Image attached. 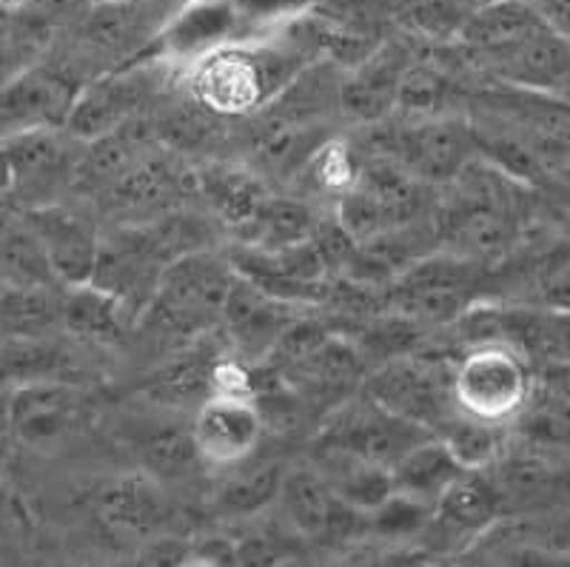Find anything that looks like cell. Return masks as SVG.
<instances>
[{
	"label": "cell",
	"mask_w": 570,
	"mask_h": 567,
	"mask_svg": "<svg viewBox=\"0 0 570 567\" xmlns=\"http://www.w3.org/2000/svg\"><path fill=\"white\" fill-rule=\"evenodd\" d=\"M188 431L203 465H237L252 457L266 426L252 397L208 393Z\"/></svg>",
	"instance_id": "obj_12"
},
{
	"label": "cell",
	"mask_w": 570,
	"mask_h": 567,
	"mask_svg": "<svg viewBox=\"0 0 570 567\" xmlns=\"http://www.w3.org/2000/svg\"><path fill=\"white\" fill-rule=\"evenodd\" d=\"M294 309L297 305L279 303V300L268 297V294H263L252 283L234 274L220 320L228 325V331H232V336L243 351L268 354L277 336L297 320Z\"/></svg>",
	"instance_id": "obj_20"
},
{
	"label": "cell",
	"mask_w": 570,
	"mask_h": 567,
	"mask_svg": "<svg viewBox=\"0 0 570 567\" xmlns=\"http://www.w3.org/2000/svg\"><path fill=\"white\" fill-rule=\"evenodd\" d=\"M169 14L160 0H95L75 23V46L86 60H109V69L149 52Z\"/></svg>",
	"instance_id": "obj_6"
},
{
	"label": "cell",
	"mask_w": 570,
	"mask_h": 567,
	"mask_svg": "<svg viewBox=\"0 0 570 567\" xmlns=\"http://www.w3.org/2000/svg\"><path fill=\"white\" fill-rule=\"evenodd\" d=\"M0 194H9V163L3 146H0Z\"/></svg>",
	"instance_id": "obj_44"
},
{
	"label": "cell",
	"mask_w": 570,
	"mask_h": 567,
	"mask_svg": "<svg viewBox=\"0 0 570 567\" xmlns=\"http://www.w3.org/2000/svg\"><path fill=\"white\" fill-rule=\"evenodd\" d=\"M0 277L7 285H60L23 219L0 232Z\"/></svg>",
	"instance_id": "obj_31"
},
{
	"label": "cell",
	"mask_w": 570,
	"mask_h": 567,
	"mask_svg": "<svg viewBox=\"0 0 570 567\" xmlns=\"http://www.w3.org/2000/svg\"><path fill=\"white\" fill-rule=\"evenodd\" d=\"M188 556H191V548L175 539H160L142 554V561L146 565H183V561H188Z\"/></svg>",
	"instance_id": "obj_40"
},
{
	"label": "cell",
	"mask_w": 570,
	"mask_h": 567,
	"mask_svg": "<svg viewBox=\"0 0 570 567\" xmlns=\"http://www.w3.org/2000/svg\"><path fill=\"white\" fill-rule=\"evenodd\" d=\"M80 84L58 66L20 69L12 80L0 86V123L12 131L60 129L66 126ZM9 131V135H12Z\"/></svg>",
	"instance_id": "obj_10"
},
{
	"label": "cell",
	"mask_w": 570,
	"mask_h": 567,
	"mask_svg": "<svg viewBox=\"0 0 570 567\" xmlns=\"http://www.w3.org/2000/svg\"><path fill=\"white\" fill-rule=\"evenodd\" d=\"M0 360L12 374L14 385L32 380H63L66 356L55 342L38 336H9L0 345Z\"/></svg>",
	"instance_id": "obj_33"
},
{
	"label": "cell",
	"mask_w": 570,
	"mask_h": 567,
	"mask_svg": "<svg viewBox=\"0 0 570 567\" xmlns=\"http://www.w3.org/2000/svg\"><path fill=\"white\" fill-rule=\"evenodd\" d=\"M420 331L422 329L414 320H409V316H402L394 311L391 316H383V320L371 323L368 331L363 334V342H360V345L354 342V345L356 351H360V356H363V362L365 354L385 362L391 360V356H402L409 354V351H416Z\"/></svg>",
	"instance_id": "obj_38"
},
{
	"label": "cell",
	"mask_w": 570,
	"mask_h": 567,
	"mask_svg": "<svg viewBox=\"0 0 570 567\" xmlns=\"http://www.w3.org/2000/svg\"><path fill=\"white\" fill-rule=\"evenodd\" d=\"M422 183H451L476 155L473 126L456 117H422L391 135V151Z\"/></svg>",
	"instance_id": "obj_9"
},
{
	"label": "cell",
	"mask_w": 570,
	"mask_h": 567,
	"mask_svg": "<svg viewBox=\"0 0 570 567\" xmlns=\"http://www.w3.org/2000/svg\"><path fill=\"white\" fill-rule=\"evenodd\" d=\"M320 55L317 27L305 29L294 18L283 35H246L188 63V89L200 109L217 117L254 115Z\"/></svg>",
	"instance_id": "obj_1"
},
{
	"label": "cell",
	"mask_w": 570,
	"mask_h": 567,
	"mask_svg": "<svg viewBox=\"0 0 570 567\" xmlns=\"http://www.w3.org/2000/svg\"><path fill=\"white\" fill-rule=\"evenodd\" d=\"M186 192H197L195 172L175 166L169 157L142 151L104 194L115 212L157 217L171 212Z\"/></svg>",
	"instance_id": "obj_17"
},
{
	"label": "cell",
	"mask_w": 570,
	"mask_h": 567,
	"mask_svg": "<svg viewBox=\"0 0 570 567\" xmlns=\"http://www.w3.org/2000/svg\"><path fill=\"white\" fill-rule=\"evenodd\" d=\"M451 380L454 365H448L442 356L409 351L380 362L363 380V393L396 417L436 433V428L456 411Z\"/></svg>",
	"instance_id": "obj_4"
},
{
	"label": "cell",
	"mask_w": 570,
	"mask_h": 567,
	"mask_svg": "<svg viewBox=\"0 0 570 567\" xmlns=\"http://www.w3.org/2000/svg\"><path fill=\"white\" fill-rule=\"evenodd\" d=\"M78 393L63 380L20 382L9 393L3 417L14 439L27 446H49L78 422Z\"/></svg>",
	"instance_id": "obj_16"
},
{
	"label": "cell",
	"mask_w": 570,
	"mask_h": 567,
	"mask_svg": "<svg viewBox=\"0 0 570 567\" xmlns=\"http://www.w3.org/2000/svg\"><path fill=\"white\" fill-rule=\"evenodd\" d=\"M60 323V297L55 285H3L0 289V331L9 336H38Z\"/></svg>",
	"instance_id": "obj_29"
},
{
	"label": "cell",
	"mask_w": 570,
	"mask_h": 567,
	"mask_svg": "<svg viewBox=\"0 0 570 567\" xmlns=\"http://www.w3.org/2000/svg\"><path fill=\"white\" fill-rule=\"evenodd\" d=\"M12 446H14V437L12 431H9L7 417L0 413V477L7 473L9 462H12Z\"/></svg>",
	"instance_id": "obj_42"
},
{
	"label": "cell",
	"mask_w": 570,
	"mask_h": 567,
	"mask_svg": "<svg viewBox=\"0 0 570 567\" xmlns=\"http://www.w3.org/2000/svg\"><path fill=\"white\" fill-rule=\"evenodd\" d=\"M243 29L246 20L237 12L234 0H191L166 18L149 55L157 60H180L188 66L232 40L246 38Z\"/></svg>",
	"instance_id": "obj_11"
},
{
	"label": "cell",
	"mask_w": 570,
	"mask_h": 567,
	"mask_svg": "<svg viewBox=\"0 0 570 567\" xmlns=\"http://www.w3.org/2000/svg\"><path fill=\"white\" fill-rule=\"evenodd\" d=\"M197 192L203 194V201L208 203L217 219H223L228 228H237L252 217L259 208V203L266 201L268 192L259 183L257 175L243 172L234 166H208L197 175Z\"/></svg>",
	"instance_id": "obj_26"
},
{
	"label": "cell",
	"mask_w": 570,
	"mask_h": 567,
	"mask_svg": "<svg viewBox=\"0 0 570 567\" xmlns=\"http://www.w3.org/2000/svg\"><path fill=\"white\" fill-rule=\"evenodd\" d=\"M208 362L186 360L175 362L151 382V397L160 402H188L208 397Z\"/></svg>",
	"instance_id": "obj_39"
},
{
	"label": "cell",
	"mask_w": 570,
	"mask_h": 567,
	"mask_svg": "<svg viewBox=\"0 0 570 567\" xmlns=\"http://www.w3.org/2000/svg\"><path fill=\"white\" fill-rule=\"evenodd\" d=\"M23 223L43 248L49 268L60 285L89 283L100 239L80 214L43 203V206L27 208Z\"/></svg>",
	"instance_id": "obj_14"
},
{
	"label": "cell",
	"mask_w": 570,
	"mask_h": 567,
	"mask_svg": "<svg viewBox=\"0 0 570 567\" xmlns=\"http://www.w3.org/2000/svg\"><path fill=\"white\" fill-rule=\"evenodd\" d=\"M434 514H440L448 528L460 534H476L499 516V490L476 471H462L454 482L442 490L434 502Z\"/></svg>",
	"instance_id": "obj_28"
},
{
	"label": "cell",
	"mask_w": 570,
	"mask_h": 567,
	"mask_svg": "<svg viewBox=\"0 0 570 567\" xmlns=\"http://www.w3.org/2000/svg\"><path fill=\"white\" fill-rule=\"evenodd\" d=\"M277 499L294 530L308 539H343L356 528H365L363 510L343 502L331 485L308 468L285 471Z\"/></svg>",
	"instance_id": "obj_15"
},
{
	"label": "cell",
	"mask_w": 570,
	"mask_h": 567,
	"mask_svg": "<svg viewBox=\"0 0 570 567\" xmlns=\"http://www.w3.org/2000/svg\"><path fill=\"white\" fill-rule=\"evenodd\" d=\"M434 505L422 502V499L411 497L405 490H391L389 497L371 510H365V530H374L376 536L385 539H402V536H416L431 519Z\"/></svg>",
	"instance_id": "obj_37"
},
{
	"label": "cell",
	"mask_w": 570,
	"mask_h": 567,
	"mask_svg": "<svg viewBox=\"0 0 570 567\" xmlns=\"http://www.w3.org/2000/svg\"><path fill=\"white\" fill-rule=\"evenodd\" d=\"M151 80L155 78H151L149 52L115 66L91 84L80 86L66 117V129L80 140H95L106 131H115L117 126L129 123L131 115H137L142 100L149 97Z\"/></svg>",
	"instance_id": "obj_8"
},
{
	"label": "cell",
	"mask_w": 570,
	"mask_h": 567,
	"mask_svg": "<svg viewBox=\"0 0 570 567\" xmlns=\"http://www.w3.org/2000/svg\"><path fill=\"white\" fill-rule=\"evenodd\" d=\"M451 391L456 411L502 426L525 411L533 393L531 368L519 349L485 340L456 362Z\"/></svg>",
	"instance_id": "obj_3"
},
{
	"label": "cell",
	"mask_w": 570,
	"mask_h": 567,
	"mask_svg": "<svg viewBox=\"0 0 570 567\" xmlns=\"http://www.w3.org/2000/svg\"><path fill=\"white\" fill-rule=\"evenodd\" d=\"M146 149L149 129L142 123H124L115 131L89 140L86 155L71 163L69 183L80 192H106Z\"/></svg>",
	"instance_id": "obj_23"
},
{
	"label": "cell",
	"mask_w": 570,
	"mask_h": 567,
	"mask_svg": "<svg viewBox=\"0 0 570 567\" xmlns=\"http://www.w3.org/2000/svg\"><path fill=\"white\" fill-rule=\"evenodd\" d=\"M312 208L299 201H288V197H272L259 203L257 212L237 228V237L248 248H259V252H277V248H288L314 234Z\"/></svg>",
	"instance_id": "obj_25"
},
{
	"label": "cell",
	"mask_w": 570,
	"mask_h": 567,
	"mask_svg": "<svg viewBox=\"0 0 570 567\" xmlns=\"http://www.w3.org/2000/svg\"><path fill=\"white\" fill-rule=\"evenodd\" d=\"M462 473L460 462L451 457L440 437H428L416 442L411 451L402 453L394 465H391V477H394V488L405 490L411 497L422 499V502L434 505L436 497L448 485L454 482Z\"/></svg>",
	"instance_id": "obj_27"
},
{
	"label": "cell",
	"mask_w": 570,
	"mask_h": 567,
	"mask_svg": "<svg viewBox=\"0 0 570 567\" xmlns=\"http://www.w3.org/2000/svg\"><path fill=\"white\" fill-rule=\"evenodd\" d=\"M9 163V194L32 197L29 208L38 206V197L55 192L60 177L69 180L71 160L60 143L58 129H20L0 140Z\"/></svg>",
	"instance_id": "obj_19"
},
{
	"label": "cell",
	"mask_w": 570,
	"mask_h": 567,
	"mask_svg": "<svg viewBox=\"0 0 570 567\" xmlns=\"http://www.w3.org/2000/svg\"><path fill=\"white\" fill-rule=\"evenodd\" d=\"M285 468L279 462H263L254 471H243L228 479L220 490L223 510L232 514L252 516L257 510H266L268 505L277 502L279 485H283Z\"/></svg>",
	"instance_id": "obj_36"
},
{
	"label": "cell",
	"mask_w": 570,
	"mask_h": 567,
	"mask_svg": "<svg viewBox=\"0 0 570 567\" xmlns=\"http://www.w3.org/2000/svg\"><path fill=\"white\" fill-rule=\"evenodd\" d=\"M12 388H14L12 374H9L7 365H3V360H0V413H3V408H7V400H9V393H12Z\"/></svg>",
	"instance_id": "obj_43"
},
{
	"label": "cell",
	"mask_w": 570,
	"mask_h": 567,
	"mask_svg": "<svg viewBox=\"0 0 570 567\" xmlns=\"http://www.w3.org/2000/svg\"><path fill=\"white\" fill-rule=\"evenodd\" d=\"M482 63L497 75L499 80L517 86V89L537 91V95H551L568 84L570 75V49L568 35H559L553 29L531 35L522 43L502 49L497 55L482 58Z\"/></svg>",
	"instance_id": "obj_18"
},
{
	"label": "cell",
	"mask_w": 570,
	"mask_h": 567,
	"mask_svg": "<svg viewBox=\"0 0 570 567\" xmlns=\"http://www.w3.org/2000/svg\"><path fill=\"white\" fill-rule=\"evenodd\" d=\"M98 510L115 530L140 536L155 534L169 519V502L149 473H129L106 485L98 497Z\"/></svg>",
	"instance_id": "obj_22"
},
{
	"label": "cell",
	"mask_w": 570,
	"mask_h": 567,
	"mask_svg": "<svg viewBox=\"0 0 570 567\" xmlns=\"http://www.w3.org/2000/svg\"><path fill=\"white\" fill-rule=\"evenodd\" d=\"M232 283V265L206 252L186 254L160 271L155 294L140 311L142 325L166 336L206 331L223 316Z\"/></svg>",
	"instance_id": "obj_2"
},
{
	"label": "cell",
	"mask_w": 570,
	"mask_h": 567,
	"mask_svg": "<svg viewBox=\"0 0 570 567\" xmlns=\"http://www.w3.org/2000/svg\"><path fill=\"white\" fill-rule=\"evenodd\" d=\"M499 428L502 426H497V422H485V419L456 411L454 417L445 419L436 428L434 437H440V442L460 462L462 471H482V468L497 462L499 453H502V431Z\"/></svg>",
	"instance_id": "obj_30"
},
{
	"label": "cell",
	"mask_w": 570,
	"mask_h": 567,
	"mask_svg": "<svg viewBox=\"0 0 570 567\" xmlns=\"http://www.w3.org/2000/svg\"><path fill=\"white\" fill-rule=\"evenodd\" d=\"M539 18L559 35H568V0H528Z\"/></svg>",
	"instance_id": "obj_41"
},
{
	"label": "cell",
	"mask_w": 570,
	"mask_h": 567,
	"mask_svg": "<svg viewBox=\"0 0 570 567\" xmlns=\"http://www.w3.org/2000/svg\"><path fill=\"white\" fill-rule=\"evenodd\" d=\"M126 316H129V309L115 294L98 289L95 283L66 285L63 297H60V323L83 340H120Z\"/></svg>",
	"instance_id": "obj_24"
},
{
	"label": "cell",
	"mask_w": 570,
	"mask_h": 567,
	"mask_svg": "<svg viewBox=\"0 0 570 567\" xmlns=\"http://www.w3.org/2000/svg\"><path fill=\"white\" fill-rule=\"evenodd\" d=\"M140 457L149 477L155 479H183L203 462L191 431H183V428H166L146 439Z\"/></svg>",
	"instance_id": "obj_35"
},
{
	"label": "cell",
	"mask_w": 570,
	"mask_h": 567,
	"mask_svg": "<svg viewBox=\"0 0 570 567\" xmlns=\"http://www.w3.org/2000/svg\"><path fill=\"white\" fill-rule=\"evenodd\" d=\"M542 29L551 27L539 18V12L528 0H488V3L473 7L462 18L456 38L473 55L488 58V55H497L502 49L522 43V40L542 32Z\"/></svg>",
	"instance_id": "obj_21"
},
{
	"label": "cell",
	"mask_w": 570,
	"mask_h": 567,
	"mask_svg": "<svg viewBox=\"0 0 570 567\" xmlns=\"http://www.w3.org/2000/svg\"><path fill=\"white\" fill-rule=\"evenodd\" d=\"M385 300L396 314L414 320L420 329L460 323L473 305L471 260L428 252L391 280Z\"/></svg>",
	"instance_id": "obj_5"
},
{
	"label": "cell",
	"mask_w": 570,
	"mask_h": 567,
	"mask_svg": "<svg viewBox=\"0 0 570 567\" xmlns=\"http://www.w3.org/2000/svg\"><path fill=\"white\" fill-rule=\"evenodd\" d=\"M411 66V55L400 43H380L337 86V106L348 120L376 126L391 115L396 104V89Z\"/></svg>",
	"instance_id": "obj_13"
},
{
	"label": "cell",
	"mask_w": 570,
	"mask_h": 567,
	"mask_svg": "<svg viewBox=\"0 0 570 567\" xmlns=\"http://www.w3.org/2000/svg\"><path fill=\"white\" fill-rule=\"evenodd\" d=\"M331 462L337 465L340 473L331 485V490L337 493L343 502H348L356 510H371L374 505L383 502L394 490V477H391L389 465L365 462V459L340 457V453H328Z\"/></svg>",
	"instance_id": "obj_32"
},
{
	"label": "cell",
	"mask_w": 570,
	"mask_h": 567,
	"mask_svg": "<svg viewBox=\"0 0 570 567\" xmlns=\"http://www.w3.org/2000/svg\"><path fill=\"white\" fill-rule=\"evenodd\" d=\"M451 95H454V86H451L448 75L431 69V66L411 63L400 80L394 106L422 120V117L445 115Z\"/></svg>",
	"instance_id": "obj_34"
},
{
	"label": "cell",
	"mask_w": 570,
	"mask_h": 567,
	"mask_svg": "<svg viewBox=\"0 0 570 567\" xmlns=\"http://www.w3.org/2000/svg\"><path fill=\"white\" fill-rule=\"evenodd\" d=\"M434 437L416 422L396 417L389 408L376 405L371 397H360L351 405L340 408V413L323 431V451L340 457L365 459L376 465H394L405 451Z\"/></svg>",
	"instance_id": "obj_7"
}]
</instances>
